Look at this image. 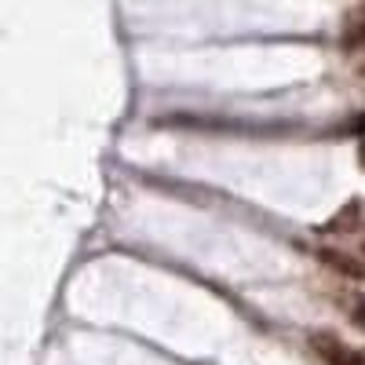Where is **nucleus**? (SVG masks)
<instances>
[{
	"mask_svg": "<svg viewBox=\"0 0 365 365\" xmlns=\"http://www.w3.org/2000/svg\"><path fill=\"white\" fill-rule=\"evenodd\" d=\"M314 256H318L322 267H329L332 274H340V278H347V282H365V259H361L358 252L322 245V249H314Z\"/></svg>",
	"mask_w": 365,
	"mask_h": 365,
	"instance_id": "nucleus-1",
	"label": "nucleus"
},
{
	"mask_svg": "<svg viewBox=\"0 0 365 365\" xmlns=\"http://www.w3.org/2000/svg\"><path fill=\"white\" fill-rule=\"evenodd\" d=\"M311 347H314V354H318L325 365H365V358H361L354 347H347L340 336H332V332H314Z\"/></svg>",
	"mask_w": 365,
	"mask_h": 365,
	"instance_id": "nucleus-2",
	"label": "nucleus"
},
{
	"mask_svg": "<svg viewBox=\"0 0 365 365\" xmlns=\"http://www.w3.org/2000/svg\"><path fill=\"white\" fill-rule=\"evenodd\" d=\"M340 44H344V51H358V48H365V4L347 19V29H344Z\"/></svg>",
	"mask_w": 365,
	"mask_h": 365,
	"instance_id": "nucleus-3",
	"label": "nucleus"
},
{
	"mask_svg": "<svg viewBox=\"0 0 365 365\" xmlns=\"http://www.w3.org/2000/svg\"><path fill=\"white\" fill-rule=\"evenodd\" d=\"M358 212H361V205L351 201L344 212H336V216L325 223V230H329V234H347V230H354V227H358V223H354V220H358Z\"/></svg>",
	"mask_w": 365,
	"mask_h": 365,
	"instance_id": "nucleus-4",
	"label": "nucleus"
},
{
	"mask_svg": "<svg viewBox=\"0 0 365 365\" xmlns=\"http://www.w3.org/2000/svg\"><path fill=\"white\" fill-rule=\"evenodd\" d=\"M351 322H354V329L365 332V292L351 299Z\"/></svg>",
	"mask_w": 365,
	"mask_h": 365,
	"instance_id": "nucleus-5",
	"label": "nucleus"
},
{
	"mask_svg": "<svg viewBox=\"0 0 365 365\" xmlns=\"http://www.w3.org/2000/svg\"><path fill=\"white\" fill-rule=\"evenodd\" d=\"M361 165H365V143H361Z\"/></svg>",
	"mask_w": 365,
	"mask_h": 365,
	"instance_id": "nucleus-6",
	"label": "nucleus"
},
{
	"mask_svg": "<svg viewBox=\"0 0 365 365\" xmlns=\"http://www.w3.org/2000/svg\"><path fill=\"white\" fill-rule=\"evenodd\" d=\"M358 256H361V259H365V245H361V249H358Z\"/></svg>",
	"mask_w": 365,
	"mask_h": 365,
	"instance_id": "nucleus-7",
	"label": "nucleus"
}]
</instances>
